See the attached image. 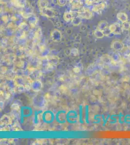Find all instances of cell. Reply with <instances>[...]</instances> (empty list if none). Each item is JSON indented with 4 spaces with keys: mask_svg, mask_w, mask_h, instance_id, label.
<instances>
[{
    "mask_svg": "<svg viewBox=\"0 0 130 145\" xmlns=\"http://www.w3.org/2000/svg\"><path fill=\"white\" fill-rule=\"evenodd\" d=\"M70 2L73 9H81L83 7V3L79 0H70Z\"/></svg>",
    "mask_w": 130,
    "mask_h": 145,
    "instance_id": "ba28073f",
    "label": "cell"
},
{
    "mask_svg": "<svg viewBox=\"0 0 130 145\" xmlns=\"http://www.w3.org/2000/svg\"><path fill=\"white\" fill-rule=\"evenodd\" d=\"M108 26V22L105 20H102L99 22L97 29L101 31H103L104 30H105Z\"/></svg>",
    "mask_w": 130,
    "mask_h": 145,
    "instance_id": "9c48e42d",
    "label": "cell"
},
{
    "mask_svg": "<svg viewBox=\"0 0 130 145\" xmlns=\"http://www.w3.org/2000/svg\"><path fill=\"white\" fill-rule=\"evenodd\" d=\"M111 48L117 51H121L124 48V44L119 41H115L111 44Z\"/></svg>",
    "mask_w": 130,
    "mask_h": 145,
    "instance_id": "8992f818",
    "label": "cell"
},
{
    "mask_svg": "<svg viewBox=\"0 0 130 145\" xmlns=\"http://www.w3.org/2000/svg\"><path fill=\"white\" fill-rule=\"evenodd\" d=\"M67 0H58L57 4L61 6H64L67 4Z\"/></svg>",
    "mask_w": 130,
    "mask_h": 145,
    "instance_id": "2e32d148",
    "label": "cell"
},
{
    "mask_svg": "<svg viewBox=\"0 0 130 145\" xmlns=\"http://www.w3.org/2000/svg\"><path fill=\"white\" fill-rule=\"evenodd\" d=\"M26 26H27L26 24L25 23H24V22H23V23H21V24H20V25H19L18 27H19V28L23 29V28H25V27Z\"/></svg>",
    "mask_w": 130,
    "mask_h": 145,
    "instance_id": "ac0fdd59",
    "label": "cell"
},
{
    "mask_svg": "<svg viewBox=\"0 0 130 145\" xmlns=\"http://www.w3.org/2000/svg\"><path fill=\"white\" fill-rule=\"evenodd\" d=\"M10 2L12 5L16 7L24 8L25 6V5L22 3L21 0H10Z\"/></svg>",
    "mask_w": 130,
    "mask_h": 145,
    "instance_id": "30bf717a",
    "label": "cell"
},
{
    "mask_svg": "<svg viewBox=\"0 0 130 145\" xmlns=\"http://www.w3.org/2000/svg\"><path fill=\"white\" fill-rule=\"evenodd\" d=\"M39 10L41 14L43 16L49 18H53L55 16V11L52 8L47 7L44 8L39 9Z\"/></svg>",
    "mask_w": 130,
    "mask_h": 145,
    "instance_id": "3957f363",
    "label": "cell"
},
{
    "mask_svg": "<svg viewBox=\"0 0 130 145\" xmlns=\"http://www.w3.org/2000/svg\"><path fill=\"white\" fill-rule=\"evenodd\" d=\"M122 29H124L126 31H129L130 29V21H126L122 23Z\"/></svg>",
    "mask_w": 130,
    "mask_h": 145,
    "instance_id": "9a60e30c",
    "label": "cell"
},
{
    "mask_svg": "<svg viewBox=\"0 0 130 145\" xmlns=\"http://www.w3.org/2000/svg\"><path fill=\"white\" fill-rule=\"evenodd\" d=\"M106 3L104 2H103L94 5L92 8V11L94 12L100 14L102 13L104 9L106 7Z\"/></svg>",
    "mask_w": 130,
    "mask_h": 145,
    "instance_id": "277c9868",
    "label": "cell"
},
{
    "mask_svg": "<svg viewBox=\"0 0 130 145\" xmlns=\"http://www.w3.org/2000/svg\"><path fill=\"white\" fill-rule=\"evenodd\" d=\"M78 16L83 19H89L93 17L92 12L88 8L85 7H83L80 10L78 11Z\"/></svg>",
    "mask_w": 130,
    "mask_h": 145,
    "instance_id": "6da1fadb",
    "label": "cell"
},
{
    "mask_svg": "<svg viewBox=\"0 0 130 145\" xmlns=\"http://www.w3.org/2000/svg\"><path fill=\"white\" fill-rule=\"evenodd\" d=\"M94 35L96 37H97V38H99V39L103 38V36H104L103 31H101L98 29H96L95 30Z\"/></svg>",
    "mask_w": 130,
    "mask_h": 145,
    "instance_id": "5bb4252c",
    "label": "cell"
},
{
    "mask_svg": "<svg viewBox=\"0 0 130 145\" xmlns=\"http://www.w3.org/2000/svg\"><path fill=\"white\" fill-rule=\"evenodd\" d=\"M117 19L122 23L128 21V16L127 14L123 12H120L117 14Z\"/></svg>",
    "mask_w": 130,
    "mask_h": 145,
    "instance_id": "52a82bcc",
    "label": "cell"
},
{
    "mask_svg": "<svg viewBox=\"0 0 130 145\" xmlns=\"http://www.w3.org/2000/svg\"><path fill=\"white\" fill-rule=\"evenodd\" d=\"M109 29L111 31V33L115 35H120L122 30V25L118 22L113 23L109 27Z\"/></svg>",
    "mask_w": 130,
    "mask_h": 145,
    "instance_id": "7a4b0ae2",
    "label": "cell"
},
{
    "mask_svg": "<svg viewBox=\"0 0 130 145\" xmlns=\"http://www.w3.org/2000/svg\"><path fill=\"white\" fill-rule=\"evenodd\" d=\"M51 37L55 42H59L62 38V35L60 31L55 29L51 32Z\"/></svg>",
    "mask_w": 130,
    "mask_h": 145,
    "instance_id": "5b68a950",
    "label": "cell"
},
{
    "mask_svg": "<svg viewBox=\"0 0 130 145\" xmlns=\"http://www.w3.org/2000/svg\"><path fill=\"white\" fill-rule=\"evenodd\" d=\"M82 18L79 17V16L74 17L72 19V23L75 26H77L81 24L82 23Z\"/></svg>",
    "mask_w": 130,
    "mask_h": 145,
    "instance_id": "7c38bea8",
    "label": "cell"
},
{
    "mask_svg": "<svg viewBox=\"0 0 130 145\" xmlns=\"http://www.w3.org/2000/svg\"><path fill=\"white\" fill-rule=\"evenodd\" d=\"M73 17V16L72 11L65 12L63 16L64 19L67 22L71 21Z\"/></svg>",
    "mask_w": 130,
    "mask_h": 145,
    "instance_id": "8fae6325",
    "label": "cell"
},
{
    "mask_svg": "<svg viewBox=\"0 0 130 145\" xmlns=\"http://www.w3.org/2000/svg\"><path fill=\"white\" fill-rule=\"evenodd\" d=\"M104 1H105V0H102V2H103Z\"/></svg>",
    "mask_w": 130,
    "mask_h": 145,
    "instance_id": "d6986e66",
    "label": "cell"
},
{
    "mask_svg": "<svg viewBox=\"0 0 130 145\" xmlns=\"http://www.w3.org/2000/svg\"><path fill=\"white\" fill-rule=\"evenodd\" d=\"M37 5L39 9L44 8L48 6V2L47 0H38Z\"/></svg>",
    "mask_w": 130,
    "mask_h": 145,
    "instance_id": "4fadbf2b",
    "label": "cell"
},
{
    "mask_svg": "<svg viewBox=\"0 0 130 145\" xmlns=\"http://www.w3.org/2000/svg\"><path fill=\"white\" fill-rule=\"evenodd\" d=\"M84 1L85 4L88 6H91L94 3L93 0H84Z\"/></svg>",
    "mask_w": 130,
    "mask_h": 145,
    "instance_id": "e0dca14e",
    "label": "cell"
}]
</instances>
